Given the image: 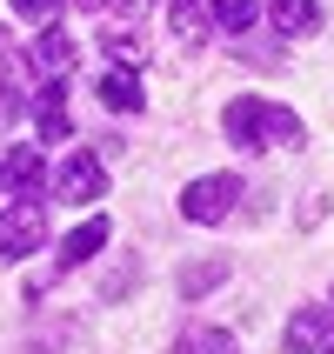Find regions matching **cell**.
<instances>
[{"instance_id":"obj_1","label":"cell","mask_w":334,"mask_h":354,"mask_svg":"<svg viewBox=\"0 0 334 354\" xmlns=\"http://www.w3.org/2000/svg\"><path fill=\"white\" fill-rule=\"evenodd\" d=\"M221 127H228V140H234L241 154H261L268 140H281V147H295L308 127H301V114H288V107H275V100H254L241 94L228 100V114H221Z\"/></svg>"},{"instance_id":"obj_2","label":"cell","mask_w":334,"mask_h":354,"mask_svg":"<svg viewBox=\"0 0 334 354\" xmlns=\"http://www.w3.org/2000/svg\"><path fill=\"white\" fill-rule=\"evenodd\" d=\"M40 241H47V207H40V201H14V207H0V261L34 254Z\"/></svg>"},{"instance_id":"obj_3","label":"cell","mask_w":334,"mask_h":354,"mask_svg":"<svg viewBox=\"0 0 334 354\" xmlns=\"http://www.w3.org/2000/svg\"><path fill=\"white\" fill-rule=\"evenodd\" d=\"M234 201H241V180L234 174H207V180H194V187L180 194V214L201 221V227H214V221L234 214Z\"/></svg>"},{"instance_id":"obj_4","label":"cell","mask_w":334,"mask_h":354,"mask_svg":"<svg viewBox=\"0 0 334 354\" xmlns=\"http://www.w3.org/2000/svg\"><path fill=\"white\" fill-rule=\"evenodd\" d=\"M107 194V167H100L94 154H74L67 167H60V201H74V207H87V201Z\"/></svg>"},{"instance_id":"obj_5","label":"cell","mask_w":334,"mask_h":354,"mask_svg":"<svg viewBox=\"0 0 334 354\" xmlns=\"http://www.w3.org/2000/svg\"><path fill=\"white\" fill-rule=\"evenodd\" d=\"M40 180H47V167H40V147H14V154L0 160V187L20 201H40Z\"/></svg>"},{"instance_id":"obj_6","label":"cell","mask_w":334,"mask_h":354,"mask_svg":"<svg viewBox=\"0 0 334 354\" xmlns=\"http://www.w3.org/2000/svg\"><path fill=\"white\" fill-rule=\"evenodd\" d=\"M27 60H34L47 80H60L67 67H74V34H60V27H40V40L27 47Z\"/></svg>"},{"instance_id":"obj_7","label":"cell","mask_w":334,"mask_h":354,"mask_svg":"<svg viewBox=\"0 0 334 354\" xmlns=\"http://www.w3.org/2000/svg\"><path fill=\"white\" fill-rule=\"evenodd\" d=\"M34 114H40V140H67L74 134V120H67V80H47V87H40Z\"/></svg>"},{"instance_id":"obj_8","label":"cell","mask_w":334,"mask_h":354,"mask_svg":"<svg viewBox=\"0 0 334 354\" xmlns=\"http://www.w3.org/2000/svg\"><path fill=\"white\" fill-rule=\"evenodd\" d=\"M107 248V214H94V221H80L74 234L60 241V268H87V261Z\"/></svg>"},{"instance_id":"obj_9","label":"cell","mask_w":334,"mask_h":354,"mask_svg":"<svg viewBox=\"0 0 334 354\" xmlns=\"http://www.w3.org/2000/svg\"><path fill=\"white\" fill-rule=\"evenodd\" d=\"M268 20H275L288 40H301V34H315V27H321V7H315V0H275Z\"/></svg>"},{"instance_id":"obj_10","label":"cell","mask_w":334,"mask_h":354,"mask_svg":"<svg viewBox=\"0 0 334 354\" xmlns=\"http://www.w3.org/2000/svg\"><path fill=\"white\" fill-rule=\"evenodd\" d=\"M167 14H174V40H207V27H214L207 0H167Z\"/></svg>"},{"instance_id":"obj_11","label":"cell","mask_w":334,"mask_h":354,"mask_svg":"<svg viewBox=\"0 0 334 354\" xmlns=\"http://www.w3.org/2000/svg\"><path fill=\"white\" fill-rule=\"evenodd\" d=\"M321 341H328V315H321V308H301V315L288 321V354H315Z\"/></svg>"},{"instance_id":"obj_12","label":"cell","mask_w":334,"mask_h":354,"mask_svg":"<svg viewBox=\"0 0 334 354\" xmlns=\"http://www.w3.org/2000/svg\"><path fill=\"white\" fill-rule=\"evenodd\" d=\"M100 100H107L114 114H134L140 107V80L127 74V67H114V74H100Z\"/></svg>"},{"instance_id":"obj_13","label":"cell","mask_w":334,"mask_h":354,"mask_svg":"<svg viewBox=\"0 0 334 354\" xmlns=\"http://www.w3.org/2000/svg\"><path fill=\"white\" fill-rule=\"evenodd\" d=\"M174 354H234V335L228 328H187Z\"/></svg>"},{"instance_id":"obj_14","label":"cell","mask_w":334,"mask_h":354,"mask_svg":"<svg viewBox=\"0 0 334 354\" xmlns=\"http://www.w3.org/2000/svg\"><path fill=\"white\" fill-rule=\"evenodd\" d=\"M221 281H228V261H207V268H187V274H180V295L201 301L207 288H221Z\"/></svg>"},{"instance_id":"obj_15","label":"cell","mask_w":334,"mask_h":354,"mask_svg":"<svg viewBox=\"0 0 334 354\" xmlns=\"http://www.w3.org/2000/svg\"><path fill=\"white\" fill-rule=\"evenodd\" d=\"M214 20L228 34H248V27H254V0H214Z\"/></svg>"},{"instance_id":"obj_16","label":"cell","mask_w":334,"mask_h":354,"mask_svg":"<svg viewBox=\"0 0 334 354\" xmlns=\"http://www.w3.org/2000/svg\"><path fill=\"white\" fill-rule=\"evenodd\" d=\"M14 14H20V20H34V27H47V20L60 14V0H14Z\"/></svg>"},{"instance_id":"obj_17","label":"cell","mask_w":334,"mask_h":354,"mask_svg":"<svg viewBox=\"0 0 334 354\" xmlns=\"http://www.w3.org/2000/svg\"><path fill=\"white\" fill-rule=\"evenodd\" d=\"M14 114H20V87H14V80H0V127H7Z\"/></svg>"},{"instance_id":"obj_18","label":"cell","mask_w":334,"mask_h":354,"mask_svg":"<svg viewBox=\"0 0 334 354\" xmlns=\"http://www.w3.org/2000/svg\"><path fill=\"white\" fill-rule=\"evenodd\" d=\"M74 7H87V14H94V7H107V0H74Z\"/></svg>"},{"instance_id":"obj_19","label":"cell","mask_w":334,"mask_h":354,"mask_svg":"<svg viewBox=\"0 0 334 354\" xmlns=\"http://www.w3.org/2000/svg\"><path fill=\"white\" fill-rule=\"evenodd\" d=\"M0 54H7V27H0Z\"/></svg>"},{"instance_id":"obj_20","label":"cell","mask_w":334,"mask_h":354,"mask_svg":"<svg viewBox=\"0 0 334 354\" xmlns=\"http://www.w3.org/2000/svg\"><path fill=\"white\" fill-rule=\"evenodd\" d=\"M328 354H334V348H328Z\"/></svg>"}]
</instances>
